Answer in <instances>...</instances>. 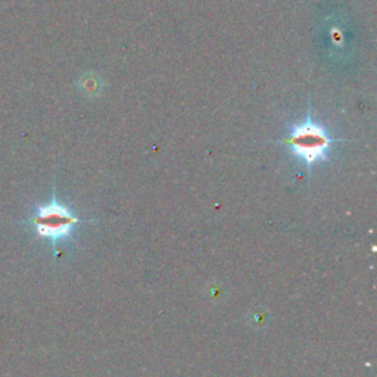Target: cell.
<instances>
[{"label":"cell","mask_w":377,"mask_h":377,"mask_svg":"<svg viewBox=\"0 0 377 377\" xmlns=\"http://www.w3.org/2000/svg\"><path fill=\"white\" fill-rule=\"evenodd\" d=\"M86 221L77 217L73 209L61 204L53 192L51 202L34 208L30 224L39 239L49 240L53 246L73 238L77 224Z\"/></svg>","instance_id":"2"},{"label":"cell","mask_w":377,"mask_h":377,"mask_svg":"<svg viewBox=\"0 0 377 377\" xmlns=\"http://www.w3.org/2000/svg\"><path fill=\"white\" fill-rule=\"evenodd\" d=\"M340 139L330 137L327 130L313 120L311 105L306 111L305 120L301 124L293 125L286 139L273 141L276 145H286L292 155L299 159L308 174H311L315 164L328 161V153L333 143H340Z\"/></svg>","instance_id":"1"}]
</instances>
